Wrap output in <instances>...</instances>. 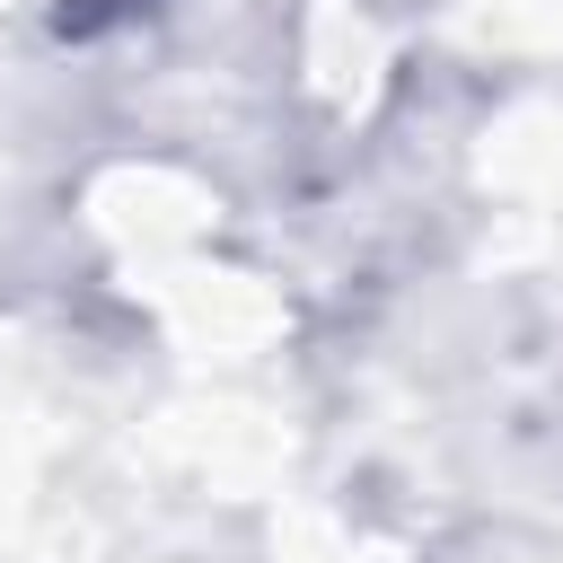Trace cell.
Wrapping results in <instances>:
<instances>
[{"label": "cell", "mask_w": 563, "mask_h": 563, "mask_svg": "<svg viewBox=\"0 0 563 563\" xmlns=\"http://www.w3.org/2000/svg\"><path fill=\"white\" fill-rule=\"evenodd\" d=\"M97 9H132V0H62V18H70V26H88Z\"/></svg>", "instance_id": "1"}]
</instances>
